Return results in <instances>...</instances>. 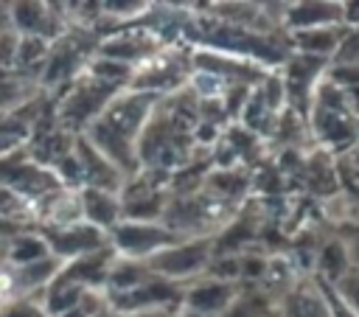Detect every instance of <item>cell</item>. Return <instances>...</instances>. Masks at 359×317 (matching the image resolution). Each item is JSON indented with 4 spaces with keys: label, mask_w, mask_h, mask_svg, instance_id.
Returning a JSON list of instances; mask_svg holds the SVG:
<instances>
[{
    "label": "cell",
    "mask_w": 359,
    "mask_h": 317,
    "mask_svg": "<svg viewBox=\"0 0 359 317\" xmlns=\"http://www.w3.org/2000/svg\"><path fill=\"white\" fill-rule=\"evenodd\" d=\"M31 101V98H28ZM25 104H20L17 109H8V112H0V157H8L14 151H20L31 135H34V121L25 118Z\"/></svg>",
    "instance_id": "9c48e42d"
},
{
    "label": "cell",
    "mask_w": 359,
    "mask_h": 317,
    "mask_svg": "<svg viewBox=\"0 0 359 317\" xmlns=\"http://www.w3.org/2000/svg\"><path fill=\"white\" fill-rule=\"evenodd\" d=\"M109 247L112 252H121L123 258H132V261H146L149 255L177 244V236L171 230H163L151 222H118L109 233Z\"/></svg>",
    "instance_id": "7a4b0ae2"
},
{
    "label": "cell",
    "mask_w": 359,
    "mask_h": 317,
    "mask_svg": "<svg viewBox=\"0 0 359 317\" xmlns=\"http://www.w3.org/2000/svg\"><path fill=\"white\" fill-rule=\"evenodd\" d=\"M126 317H171L165 309H146V311H132Z\"/></svg>",
    "instance_id": "ffe728a7"
},
{
    "label": "cell",
    "mask_w": 359,
    "mask_h": 317,
    "mask_svg": "<svg viewBox=\"0 0 359 317\" xmlns=\"http://www.w3.org/2000/svg\"><path fill=\"white\" fill-rule=\"evenodd\" d=\"M73 157L79 163V171H81V180L87 182V188H98V191H109V194H118L121 185H123V174L104 157L98 154L84 135H79L73 140Z\"/></svg>",
    "instance_id": "8992f818"
},
{
    "label": "cell",
    "mask_w": 359,
    "mask_h": 317,
    "mask_svg": "<svg viewBox=\"0 0 359 317\" xmlns=\"http://www.w3.org/2000/svg\"><path fill=\"white\" fill-rule=\"evenodd\" d=\"M48 48H50V42L42 39V36L20 34L17 36V50H14V65L17 67H31L36 62H45L48 59Z\"/></svg>",
    "instance_id": "9a60e30c"
},
{
    "label": "cell",
    "mask_w": 359,
    "mask_h": 317,
    "mask_svg": "<svg viewBox=\"0 0 359 317\" xmlns=\"http://www.w3.org/2000/svg\"><path fill=\"white\" fill-rule=\"evenodd\" d=\"M0 317H48V311L36 297H11L0 306Z\"/></svg>",
    "instance_id": "2e32d148"
},
{
    "label": "cell",
    "mask_w": 359,
    "mask_h": 317,
    "mask_svg": "<svg viewBox=\"0 0 359 317\" xmlns=\"http://www.w3.org/2000/svg\"><path fill=\"white\" fill-rule=\"evenodd\" d=\"M48 244L39 233L34 230H25L14 238H8L6 244V255H3V264L6 267H22V264H34L39 258H48Z\"/></svg>",
    "instance_id": "7c38bea8"
},
{
    "label": "cell",
    "mask_w": 359,
    "mask_h": 317,
    "mask_svg": "<svg viewBox=\"0 0 359 317\" xmlns=\"http://www.w3.org/2000/svg\"><path fill=\"white\" fill-rule=\"evenodd\" d=\"M236 297V289L230 286V281H210V283H199L185 295V306L194 314H219L224 311Z\"/></svg>",
    "instance_id": "ba28073f"
},
{
    "label": "cell",
    "mask_w": 359,
    "mask_h": 317,
    "mask_svg": "<svg viewBox=\"0 0 359 317\" xmlns=\"http://www.w3.org/2000/svg\"><path fill=\"white\" fill-rule=\"evenodd\" d=\"M331 286V292L359 317V272H348V275H342L337 283H328Z\"/></svg>",
    "instance_id": "e0dca14e"
},
{
    "label": "cell",
    "mask_w": 359,
    "mask_h": 317,
    "mask_svg": "<svg viewBox=\"0 0 359 317\" xmlns=\"http://www.w3.org/2000/svg\"><path fill=\"white\" fill-rule=\"evenodd\" d=\"M112 95H118V87L115 84H107V81H101L95 76L79 79V84L73 87V93L59 107L62 126H84V123H90L107 107V101Z\"/></svg>",
    "instance_id": "277c9868"
},
{
    "label": "cell",
    "mask_w": 359,
    "mask_h": 317,
    "mask_svg": "<svg viewBox=\"0 0 359 317\" xmlns=\"http://www.w3.org/2000/svg\"><path fill=\"white\" fill-rule=\"evenodd\" d=\"M286 17L292 25H297V31L325 28L334 20H342V3H297V6H289Z\"/></svg>",
    "instance_id": "8fae6325"
},
{
    "label": "cell",
    "mask_w": 359,
    "mask_h": 317,
    "mask_svg": "<svg viewBox=\"0 0 359 317\" xmlns=\"http://www.w3.org/2000/svg\"><path fill=\"white\" fill-rule=\"evenodd\" d=\"M337 65H353L359 67V28L348 31L337 48Z\"/></svg>",
    "instance_id": "ac0fdd59"
},
{
    "label": "cell",
    "mask_w": 359,
    "mask_h": 317,
    "mask_svg": "<svg viewBox=\"0 0 359 317\" xmlns=\"http://www.w3.org/2000/svg\"><path fill=\"white\" fill-rule=\"evenodd\" d=\"M6 244H8V241H6V238H0V264H3V255H6Z\"/></svg>",
    "instance_id": "44dd1931"
},
{
    "label": "cell",
    "mask_w": 359,
    "mask_h": 317,
    "mask_svg": "<svg viewBox=\"0 0 359 317\" xmlns=\"http://www.w3.org/2000/svg\"><path fill=\"white\" fill-rule=\"evenodd\" d=\"M283 317H331L328 303L317 283H303L286 295Z\"/></svg>",
    "instance_id": "30bf717a"
},
{
    "label": "cell",
    "mask_w": 359,
    "mask_h": 317,
    "mask_svg": "<svg viewBox=\"0 0 359 317\" xmlns=\"http://www.w3.org/2000/svg\"><path fill=\"white\" fill-rule=\"evenodd\" d=\"M320 275H323V283H337L342 275L351 272V258H348V250L342 241H328L320 252Z\"/></svg>",
    "instance_id": "5bb4252c"
},
{
    "label": "cell",
    "mask_w": 359,
    "mask_h": 317,
    "mask_svg": "<svg viewBox=\"0 0 359 317\" xmlns=\"http://www.w3.org/2000/svg\"><path fill=\"white\" fill-rule=\"evenodd\" d=\"M28 230V224H20V222H11V219H6V216H0V238H14V236H20V233H25Z\"/></svg>",
    "instance_id": "d6986e66"
},
{
    "label": "cell",
    "mask_w": 359,
    "mask_h": 317,
    "mask_svg": "<svg viewBox=\"0 0 359 317\" xmlns=\"http://www.w3.org/2000/svg\"><path fill=\"white\" fill-rule=\"evenodd\" d=\"M39 236L45 238L48 252L53 258H59L62 264L109 247L107 233L87 224V222H76V224H67V227H45V230H39Z\"/></svg>",
    "instance_id": "3957f363"
},
{
    "label": "cell",
    "mask_w": 359,
    "mask_h": 317,
    "mask_svg": "<svg viewBox=\"0 0 359 317\" xmlns=\"http://www.w3.org/2000/svg\"><path fill=\"white\" fill-rule=\"evenodd\" d=\"M154 109V93H118L81 132L87 143L104 154L123 177L137 171V137L143 135Z\"/></svg>",
    "instance_id": "6da1fadb"
},
{
    "label": "cell",
    "mask_w": 359,
    "mask_h": 317,
    "mask_svg": "<svg viewBox=\"0 0 359 317\" xmlns=\"http://www.w3.org/2000/svg\"><path fill=\"white\" fill-rule=\"evenodd\" d=\"M208 261V244L194 241V244H171L154 255H149L143 264L151 275L168 281V278H185L196 269H202Z\"/></svg>",
    "instance_id": "5b68a950"
},
{
    "label": "cell",
    "mask_w": 359,
    "mask_h": 317,
    "mask_svg": "<svg viewBox=\"0 0 359 317\" xmlns=\"http://www.w3.org/2000/svg\"><path fill=\"white\" fill-rule=\"evenodd\" d=\"M345 34L334 31V28H309V31H294V42L306 56H328L339 48Z\"/></svg>",
    "instance_id": "4fadbf2b"
},
{
    "label": "cell",
    "mask_w": 359,
    "mask_h": 317,
    "mask_svg": "<svg viewBox=\"0 0 359 317\" xmlns=\"http://www.w3.org/2000/svg\"><path fill=\"white\" fill-rule=\"evenodd\" d=\"M79 205H81V219L104 233H109L121 222V196L98 188H81L79 191Z\"/></svg>",
    "instance_id": "52a82bcc"
},
{
    "label": "cell",
    "mask_w": 359,
    "mask_h": 317,
    "mask_svg": "<svg viewBox=\"0 0 359 317\" xmlns=\"http://www.w3.org/2000/svg\"><path fill=\"white\" fill-rule=\"evenodd\" d=\"M356 132H359V121H356Z\"/></svg>",
    "instance_id": "7402d4cb"
}]
</instances>
